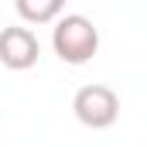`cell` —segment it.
<instances>
[{"instance_id":"3957f363","label":"cell","mask_w":147,"mask_h":147,"mask_svg":"<svg viewBox=\"0 0 147 147\" xmlns=\"http://www.w3.org/2000/svg\"><path fill=\"white\" fill-rule=\"evenodd\" d=\"M38 55H41V45L38 34L24 24H10L0 31V65L10 69V72H28L38 65Z\"/></svg>"},{"instance_id":"277c9868","label":"cell","mask_w":147,"mask_h":147,"mask_svg":"<svg viewBox=\"0 0 147 147\" xmlns=\"http://www.w3.org/2000/svg\"><path fill=\"white\" fill-rule=\"evenodd\" d=\"M14 10L28 24H55L62 17V0H17ZM24 24V28H28Z\"/></svg>"},{"instance_id":"6da1fadb","label":"cell","mask_w":147,"mask_h":147,"mask_svg":"<svg viewBox=\"0 0 147 147\" xmlns=\"http://www.w3.org/2000/svg\"><path fill=\"white\" fill-rule=\"evenodd\" d=\"M51 48L65 65H86L99 51V28L86 14H62L51 28Z\"/></svg>"},{"instance_id":"7a4b0ae2","label":"cell","mask_w":147,"mask_h":147,"mask_svg":"<svg viewBox=\"0 0 147 147\" xmlns=\"http://www.w3.org/2000/svg\"><path fill=\"white\" fill-rule=\"evenodd\" d=\"M72 113L75 120L89 130H106L120 120V96L113 92L110 86H82L79 92L72 96Z\"/></svg>"}]
</instances>
